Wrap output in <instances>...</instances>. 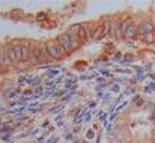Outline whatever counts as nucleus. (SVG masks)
Listing matches in <instances>:
<instances>
[{"mask_svg": "<svg viewBox=\"0 0 155 143\" xmlns=\"http://www.w3.org/2000/svg\"><path fill=\"white\" fill-rule=\"evenodd\" d=\"M136 37L142 41H146V43H151L152 38H154V28L152 25L148 24V22H143V24L139 25V28L136 30Z\"/></svg>", "mask_w": 155, "mask_h": 143, "instance_id": "nucleus-1", "label": "nucleus"}, {"mask_svg": "<svg viewBox=\"0 0 155 143\" xmlns=\"http://www.w3.org/2000/svg\"><path fill=\"white\" fill-rule=\"evenodd\" d=\"M58 43L61 44V47L64 49V50H72V49H75L78 46V41H77V38L74 37V34L71 33H67V34H62L59 36L58 38Z\"/></svg>", "mask_w": 155, "mask_h": 143, "instance_id": "nucleus-2", "label": "nucleus"}, {"mask_svg": "<svg viewBox=\"0 0 155 143\" xmlns=\"http://www.w3.org/2000/svg\"><path fill=\"white\" fill-rule=\"evenodd\" d=\"M12 49H13V52H15V55H16V58H18V60H30L31 52L28 50L27 46L18 44V46H13Z\"/></svg>", "mask_w": 155, "mask_h": 143, "instance_id": "nucleus-3", "label": "nucleus"}, {"mask_svg": "<svg viewBox=\"0 0 155 143\" xmlns=\"http://www.w3.org/2000/svg\"><path fill=\"white\" fill-rule=\"evenodd\" d=\"M46 49H48L49 56H50V58H53V59H58V58H61V56H62V52H64V49L61 47V44L58 43V41L49 43L48 46H46Z\"/></svg>", "mask_w": 155, "mask_h": 143, "instance_id": "nucleus-4", "label": "nucleus"}, {"mask_svg": "<svg viewBox=\"0 0 155 143\" xmlns=\"http://www.w3.org/2000/svg\"><path fill=\"white\" fill-rule=\"evenodd\" d=\"M121 34H123V37H126V38L134 37V34H136L134 25L131 24V22H126V24L123 25V28H121Z\"/></svg>", "mask_w": 155, "mask_h": 143, "instance_id": "nucleus-5", "label": "nucleus"}, {"mask_svg": "<svg viewBox=\"0 0 155 143\" xmlns=\"http://www.w3.org/2000/svg\"><path fill=\"white\" fill-rule=\"evenodd\" d=\"M36 53V58L37 60H40V62H46V60L50 58L48 53V49H46V46H43V47H40L37 52H34Z\"/></svg>", "mask_w": 155, "mask_h": 143, "instance_id": "nucleus-6", "label": "nucleus"}, {"mask_svg": "<svg viewBox=\"0 0 155 143\" xmlns=\"http://www.w3.org/2000/svg\"><path fill=\"white\" fill-rule=\"evenodd\" d=\"M6 52V58L9 62H15V60H18L16 58V55H15V52H13V49H8V50H5Z\"/></svg>", "mask_w": 155, "mask_h": 143, "instance_id": "nucleus-7", "label": "nucleus"}]
</instances>
